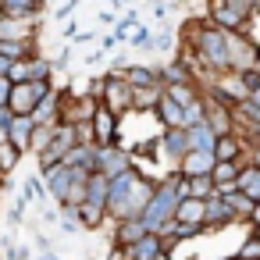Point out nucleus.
<instances>
[{
	"mask_svg": "<svg viewBox=\"0 0 260 260\" xmlns=\"http://www.w3.org/2000/svg\"><path fill=\"white\" fill-rule=\"evenodd\" d=\"M224 47H228V64H232V72H246V68H256V64H260V47H256L242 29L224 32Z\"/></svg>",
	"mask_w": 260,
	"mask_h": 260,
	"instance_id": "obj_1",
	"label": "nucleus"
},
{
	"mask_svg": "<svg viewBox=\"0 0 260 260\" xmlns=\"http://www.w3.org/2000/svg\"><path fill=\"white\" fill-rule=\"evenodd\" d=\"M50 89V79H29V82H11L8 93V111L11 114H32V107L40 104V96Z\"/></svg>",
	"mask_w": 260,
	"mask_h": 260,
	"instance_id": "obj_2",
	"label": "nucleus"
},
{
	"mask_svg": "<svg viewBox=\"0 0 260 260\" xmlns=\"http://www.w3.org/2000/svg\"><path fill=\"white\" fill-rule=\"evenodd\" d=\"M100 104H104L111 114L125 118V114L132 111V86H128V82H125L118 72L104 75V93H100Z\"/></svg>",
	"mask_w": 260,
	"mask_h": 260,
	"instance_id": "obj_3",
	"label": "nucleus"
},
{
	"mask_svg": "<svg viewBox=\"0 0 260 260\" xmlns=\"http://www.w3.org/2000/svg\"><path fill=\"white\" fill-rule=\"evenodd\" d=\"M36 18H40L36 11H22V15L0 11V40H36V32H40Z\"/></svg>",
	"mask_w": 260,
	"mask_h": 260,
	"instance_id": "obj_4",
	"label": "nucleus"
},
{
	"mask_svg": "<svg viewBox=\"0 0 260 260\" xmlns=\"http://www.w3.org/2000/svg\"><path fill=\"white\" fill-rule=\"evenodd\" d=\"M132 168V153L121 146V143H107V146H96V168L93 171H104L107 178Z\"/></svg>",
	"mask_w": 260,
	"mask_h": 260,
	"instance_id": "obj_5",
	"label": "nucleus"
},
{
	"mask_svg": "<svg viewBox=\"0 0 260 260\" xmlns=\"http://www.w3.org/2000/svg\"><path fill=\"white\" fill-rule=\"evenodd\" d=\"M128 249V260H164L168 256V242H164V235L160 232H143L132 246H125Z\"/></svg>",
	"mask_w": 260,
	"mask_h": 260,
	"instance_id": "obj_6",
	"label": "nucleus"
},
{
	"mask_svg": "<svg viewBox=\"0 0 260 260\" xmlns=\"http://www.w3.org/2000/svg\"><path fill=\"white\" fill-rule=\"evenodd\" d=\"M89 125H93V143H96V146L118 143V114H111L104 104H96V111H93Z\"/></svg>",
	"mask_w": 260,
	"mask_h": 260,
	"instance_id": "obj_7",
	"label": "nucleus"
},
{
	"mask_svg": "<svg viewBox=\"0 0 260 260\" xmlns=\"http://www.w3.org/2000/svg\"><path fill=\"white\" fill-rule=\"evenodd\" d=\"M157 150H160V153H164V160L175 168V164H178V157L189 150V136H185V128H182V125L164 128V132H160V139H157Z\"/></svg>",
	"mask_w": 260,
	"mask_h": 260,
	"instance_id": "obj_8",
	"label": "nucleus"
},
{
	"mask_svg": "<svg viewBox=\"0 0 260 260\" xmlns=\"http://www.w3.org/2000/svg\"><path fill=\"white\" fill-rule=\"evenodd\" d=\"M214 160H217V157H214L210 150H185V153L178 157L175 171H178L182 178H192V175H210Z\"/></svg>",
	"mask_w": 260,
	"mask_h": 260,
	"instance_id": "obj_9",
	"label": "nucleus"
},
{
	"mask_svg": "<svg viewBox=\"0 0 260 260\" xmlns=\"http://www.w3.org/2000/svg\"><path fill=\"white\" fill-rule=\"evenodd\" d=\"M61 96H64V89H47L43 96H40V104L32 107V121L36 125H54V121H61Z\"/></svg>",
	"mask_w": 260,
	"mask_h": 260,
	"instance_id": "obj_10",
	"label": "nucleus"
},
{
	"mask_svg": "<svg viewBox=\"0 0 260 260\" xmlns=\"http://www.w3.org/2000/svg\"><path fill=\"white\" fill-rule=\"evenodd\" d=\"M207 18H210L217 29H224V32L242 29V22H246V15L235 11L232 4H224V0H210V4H207Z\"/></svg>",
	"mask_w": 260,
	"mask_h": 260,
	"instance_id": "obj_11",
	"label": "nucleus"
},
{
	"mask_svg": "<svg viewBox=\"0 0 260 260\" xmlns=\"http://www.w3.org/2000/svg\"><path fill=\"white\" fill-rule=\"evenodd\" d=\"M32 128H36V121H32V114H11L8 118V125H4V136L22 150V153H29V139H32Z\"/></svg>",
	"mask_w": 260,
	"mask_h": 260,
	"instance_id": "obj_12",
	"label": "nucleus"
},
{
	"mask_svg": "<svg viewBox=\"0 0 260 260\" xmlns=\"http://www.w3.org/2000/svg\"><path fill=\"white\" fill-rule=\"evenodd\" d=\"M246 153H249V146H246V139L235 136V132H224V136L214 139V157H217V160H239V164H242Z\"/></svg>",
	"mask_w": 260,
	"mask_h": 260,
	"instance_id": "obj_13",
	"label": "nucleus"
},
{
	"mask_svg": "<svg viewBox=\"0 0 260 260\" xmlns=\"http://www.w3.org/2000/svg\"><path fill=\"white\" fill-rule=\"evenodd\" d=\"M235 221V214H232V207L224 203V196H207V203H203V224L210 228V232H217V228H224V224H232Z\"/></svg>",
	"mask_w": 260,
	"mask_h": 260,
	"instance_id": "obj_14",
	"label": "nucleus"
},
{
	"mask_svg": "<svg viewBox=\"0 0 260 260\" xmlns=\"http://www.w3.org/2000/svg\"><path fill=\"white\" fill-rule=\"evenodd\" d=\"M72 214H75L79 228H89V232L104 228V221H107V207H96V203H89V200H82L79 207H72Z\"/></svg>",
	"mask_w": 260,
	"mask_h": 260,
	"instance_id": "obj_15",
	"label": "nucleus"
},
{
	"mask_svg": "<svg viewBox=\"0 0 260 260\" xmlns=\"http://www.w3.org/2000/svg\"><path fill=\"white\" fill-rule=\"evenodd\" d=\"M132 89H139V86H157L160 82V75H157V68H146V64H125V68H114Z\"/></svg>",
	"mask_w": 260,
	"mask_h": 260,
	"instance_id": "obj_16",
	"label": "nucleus"
},
{
	"mask_svg": "<svg viewBox=\"0 0 260 260\" xmlns=\"http://www.w3.org/2000/svg\"><path fill=\"white\" fill-rule=\"evenodd\" d=\"M68 168H86V171H93L96 168V143H75L72 150H64V157H61Z\"/></svg>",
	"mask_w": 260,
	"mask_h": 260,
	"instance_id": "obj_17",
	"label": "nucleus"
},
{
	"mask_svg": "<svg viewBox=\"0 0 260 260\" xmlns=\"http://www.w3.org/2000/svg\"><path fill=\"white\" fill-rule=\"evenodd\" d=\"M235 185H239L249 200H260V164L242 160V164H239V175H235Z\"/></svg>",
	"mask_w": 260,
	"mask_h": 260,
	"instance_id": "obj_18",
	"label": "nucleus"
},
{
	"mask_svg": "<svg viewBox=\"0 0 260 260\" xmlns=\"http://www.w3.org/2000/svg\"><path fill=\"white\" fill-rule=\"evenodd\" d=\"M153 114L160 118V125H164V128H171V125H182V104H175L168 93H160V96H157V104H153Z\"/></svg>",
	"mask_w": 260,
	"mask_h": 260,
	"instance_id": "obj_19",
	"label": "nucleus"
},
{
	"mask_svg": "<svg viewBox=\"0 0 260 260\" xmlns=\"http://www.w3.org/2000/svg\"><path fill=\"white\" fill-rule=\"evenodd\" d=\"M185 136H189V150H210V153H214V139H217V132H214L207 121L189 125V128H185Z\"/></svg>",
	"mask_w": 260,
	"mask_h": 260,
	"instance_id": "obj_20",
	"label": "nucleus"
},
{
	"mask_svg": "<svg viewBox=\"0 0 260 260\" xmlns=\"http://www.w3.org/2000/svg\"><path fill=\"white\" fill-rule=\"evenodd\" d=\"M146 232V224L139 217H125V221H114V242L118 246H132L139 235Z\"/></svg>",
	"mask_w": 260,
	"mask_h": 260,
	"instance_id": "obj_21",
	"label": "nucleus"
},
{
	"mask_svg": "<svg viewBox=\"0 0 260 260\" xmlns=\"http://www.w3.org/2000/svg\"><path fill=\"white\" fill-rule=\"evenodd\" d=\"M107 175L104 171H89V178H86V200L89 203H96V207H107Z\"/></svg>",
	"mask_w": 260,
	"mask_h": 260,
	"instance_id": "obj_22",
	"label": "nucleus"
},
{
	"mask_svg": "<svg viewBox=\"0 0 260 260\" xmlns=\"http://www.w3.org/2000/svg\"><path fill=\"white\" fill-rule=\"evenodd\" d=\"M203 203L207 200H196V196H182L178 207H175V217L178 221H192V224H203Z\"/></svg>",
	"mask_w": 260,
	"mask_h": 260,
	"instance_id": "obj_23",
	"label": "nucleus"
},
{
	"mask_svg": "<svg viewBox=\"0 0 260 260\" xmlns=\"http://www.w3.org/2000/svg\"><path fill=\"white\" fill-rule=\"evenodd\" d=\"M29 54H36V40H0V57L18 61V57H29Z\"/></svg>",
	"mask_w": 260,
	"mask_h": 260,
	"instance_id": "obj_24",
	"label": "nucleus"
},
{
	"mask_svg": "<svg viewBox=\"0 0 260 260\" xmlns=\"http://www.w3.org/2000/svg\"><path fill=\"white\" fill-rule=\"evenodd\" d=\"M164 93H168L175 104H182V107H185V104H192V100L200 96V86H196L192 79H185V82H171V86H164Z\"/></svg>",
	"mask_w": 260,
	"mask_h": 260,
	"instance_id": "obj_25",
	"label": "nucleus"
},
{
	"mask_svg": "<svg viewBox=\"0 0 260 260\" xmlns=\"http://www.w3.org/2000/svg\"><path fill=\"white\" fill-rule=\"evenodd\" d=\"M160 93H164L160 82H157V86H139V89H132V111H153V104H157Z\"/></svg>",
	"mask_w": 260,
	"mask_h": 260,
	"instance_id": "obj_26",
	"label": "nucleus"
},
{
	"mask_svg": "<svg viewBox=\"0 0 260 260\" xmlns=\"http://www.w3.org/2000/svg\"><path fill=\"white\" fill-rule=\"evenodd\" d=\"M224 203L232 207V214H235V221H246V217H249V210H253V200H249V196H246V192H242L239 185L224 192Z\"/></svg>",
	"mask_w": 260,
	"mask_h": 260,
	"instance_id": "obj_27",
	"label": "nucleus"
},
{
	"mask_svg": "<svg viewBox=\"0 0 260 260\" xmlns=\"http://www.w3.org/2000/svg\"><path fill=\"white\" fill-rule=\"evenodd\" d=\"M22 160V150L4 136V139H0V178H4V175H11L15 171V164Z\"/></svg>",
	"mask_w": 260,
	"mask_h": 260,
	"instance_id": "obj_28",
	"label": "nucleus"
},
{
	"mask_svg": "<svg viewBox=\"0 0 260 260\" xmlns=\"http://www.w3.org/2000/svg\"><path fill=\"white\" fill-rule=\"evenodd\" d=\"M185 196H196V200L214 196V178H210V175H192V178H185Z\"/></svg>",
	"mask_w": 260,
	"mask_h": 260,
	"instance_id": "obj_29",
	"label": "nucleus"
},
{
	"mask_svg": "<svg viewBox=\"0 0 260 260\" xmlns=\"http://www.w3.org/2000/svg\"><path fill=\"white\" fill-rule=\"evenodd\" d=\"M157 75H160V86H171V82H185V79H192L189 68H185V61H171V64L157 68Z\"/></svg>",
	"mask_w": 260,
	"mask_h": 260,
	"instance_id": "obj_30",
	"label": "nucleus"
},
{
	"mask_svg": "<svg viewBox=\"0 0 260 260\" xmlns=\"http://www.w3.org/2000/svg\"><path fill=\"white\" fill-rule=\"evenodd\" d=\"M22 200H29V203H32V200H36V203L47 200V182H43V175L32 171V175L22 182Z\"/></svg>",
	"mask_w": 260,
	"mask_h": 260,
	"instance_id": "obj_31",
	"label": "nucleus"
},
{
	"mask_svg": "<svg viewBox=\"0 0 260 260\" xmlns=\"http://www.w3.org/2000/svg\"><path fill=\"white\" fill-rule=\"evenodd\" d=\"M54 132H57V121H54V125H36V128H32V139H29V150H32V153H43V150L50 146Z\"/></svg>",
	"mask_w": 260,
	"mask_h": 260,
	"instance_id": "obj_32",
	"label": "nucleus"
},
{
	"mask_svg": "<svg viewBox=\"0 0 260 260\" xmlns=\"http://www.w3.org/2000/svg\"><path fill=\"white\" fill-rule=\"evenodd\" d=\"M235 175H239V160H214V168H210V178H214V185L235 182Z\"/></svg>",
	"mask_w": 260,
	"mask_h": 260,
	"instance_id": "obj_33",
	"label": "nucleus"
},
{
	"mask_svg": "<svg viewBox=\"0 0 260 260\" xmlns=\"http://www.w3.org/2000/svg\"><path fill=\"white\" fill-rule=\"evenodd\" d=\"M32 57H36V54L11 61V64H8V79H11V82H29V79H32Z\"/></svg>",
	"mask_w": 260,
	"mask_h": 260,
	"instance_id": "obj_34",
	"label": "nucleus"
},
{
	"mask_svg": "<svg viewBox=\"0 0 260 260\" xmlns=\"http://www.w3.org/2000/svg\"><path fill=\"white\" fill-rule=\"evenodd\" d=\"M47 0H0V11H11V15H22V11H43Z\"/></svg>",
	"mask_w": 260,
	"mask_h": 260,
	"instance_id": "obj_35",
	"label": "nucleus"
},
{
	"mask_svg": "<svg viewBox=\"0 0 260 260\" xmlns=\"http://www.w3.org/2000/svg\"><path fill=\"white\" fill-rule=\"evenodd\" d=\"M196 121H203V96H196L192 104L182 107V128H189V125H196Z\"/></svg>",
	"mask_w": 260,
	"mask_h": 260,
	"instance_id": "obj_36",
	"label": "nucleus"
},
{
	"mask_svg": "<svg viewBox=\"0 0 260 260\" xmlns=\"http://www.w3.org/2000/svg\"><path fill=\"white\" fill-rule=\"evenodd\" d=\"M235 260H260V239H256V235H249V239L235 249Z\"/></svg>",
	"mask_w": 260,
	"mask_h": 260,
	"instance_id": "obj_37",
	"label": "nucleus"
},
{
	"mask_svg": "<svg viewBox=\"0 0 260 260\" xmlns=\"http://www.w3.org/2000/svg\"><path fill=\"white\" fill-rule=\"evenodd\" d=\"M242 79H246V86H249V100L260 104V64H256V68H246Z\"/></svg>",
	"mask_w": 260,
	"mask_h": 260,
	"instance_id": "obj_38",
	"label": "nucleus"
},
{
	"mask_svg": "<svg viewBox=\"0 0 260 260\" xmlns=\"http://www.w3.org/2000/svg\"><path fill=\"white\" fill-rule=\"evenodd\" d=\"M8 93H11V79L0 75V107H8Z\"/></svg>",
	"mask_w": 260,
	"mask_h": 260,
	"instance_id": "obj_39",
	"label": "nucleus"
},
{
	"mask_svg": "<svg viewBox=\"0 0 260 260\" xmlns=\"http://www.w3.org/2000/svg\"><path fill=\"white\" fill-rule=\"evenodd\" d=\"M8 260H29V249L25 246H15V249H8Z\"/></svg>",
	"mask_w": 260,
	"mask_h": 260,
	"instance_id": "obj_40",
	"label": "nucleus"
},
{
	"mask_svg": "<svg viewBox=\"0 0 260 260\" xmlns=\"http://www.w3.org/2000/svg\"><path fill=\"white\" fill-rule=\"evenodd\" d=\"M246 221H249V224H260V200H253V210H249Z\"/></svg>",
	"mask_w": 260,
	"mask_h": 260,
	"instance_id": "obj_41",
	"label": "nucleus"
},
{
	"mask_svg": "<svg viewBox=\"0 0 260 260\" xmlns=\"http://www.w3.org/2000/svg\"><path fill=\"white\" fill-rule=\"evenodd\" d=\"M75 4H79V0H68V4H64V8H61V11H57V18H61V22H64V18H68V15H72V11H75Z\"/></svg>",
	"mask_w": 260,
	"mask_h": 260,
	"instance_id": "obj_42",
	"label": "nucleus"
},
{
	"mask_svg": "<svg viewBox=\"0 0 260 260\" xmlns=\"http://www.w3.org/2000/svg\"><path fill=\"white\" fill-rule=\"evenodd\" d=\"M114 47H118V36H114V32H111V36H107V40H104V47H100V50H104V54H111V50H114Z\"/></svg>",
	"mask_w": 260,
	"mask_h": 260,
	"instance_id": "obj_43",
	"label": "nucleus"
},
{
	"mask_svg": "<svg viewBox=\"0 0 260 260\" xmlns=\"http://www.w3.org/2000/svg\"><path fill=\"white\" fill-rule=\"evenodd\" d=\"M253 235H256V239H260V224H253Z\"/></svg>",
	"mask_w": 260,
	"mask_h": 260,
	"instance_id": "obj_44",
	"label": "nucleus"
},
{
	"mask_svg": "<svg viewBox=\"0 0 260 260\" xmlns=\"http://www.w3.org/2000/svg\"><path fill=\"white\" fill-rule=\"evenodd\" d=\"M0 139H4V128H0Z\"/></svg>",
	"mask_w": 260,
	"mask_h": 260,
	"instance_id": "obj_45",
	"label": "nucleus"
}]
</instances>
